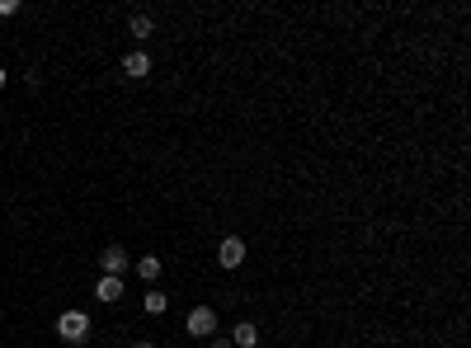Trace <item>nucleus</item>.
I'll return each instance as SVG.
<instances>
[{
    "mask_svg": "<svg viewBox=\"0 0 471 348\" xmlns=\"http://www.w3.org/2000/svg\"><path fill=\"white\" fill-rule=\"evenodd\" d=\"M57 334H62L66 344H85L90 339V316L85 311H62L57 316Z\"/></svg>",
    "mask_w": 471,
    "mask_h": 348,
    "instance_id": "obj_1",
    "label": "nucleus"
},
{
    "mask_svg": "<svg viewBox=\"0 0 471 348\" xmlns=\"http://www.w3.org/2000/svg\"><path fill=\"white\" fill-rule=\"evenodd\" d=\"M188 334H193V339H212V334H217V311H212V306H193V311H188Z\"/></svg>",
    "mask_w": 471,
    "mask_h": 348,
    "instance_id": "obj_2",
    "label": "nucleus"
},
{
    "mask_svg": "<svg viewBox=\"0 0 471 348\" xmlns=\"http://www.w3.org/2000/svg\"><path fill=\"white\" fill-rule=\"evenodd\" d=\"M217 259H221V269H240V264H245V240L226 236V240L217 245Z\"/></svg>",
    "mask_w": 471,
    "mask_h": 348,
    "instance_id": "obj_3",
    "label": "nucleus"
},
{
    "mask_svg": "<svg viewBox=\"0 0 471 348\" xmlns=\"http://www.w3.org/2000/svg\"><path fill=\"white\" fill-rule=\"evenodd\" d=\"M123 76H127V80L151 76V57H146V52H127V57H123Z\"/></svg>",
    "mask_w": 471,
    "mask_h": 348,
    "instance_id": "obj_4",
    "label": "nucleus"
},
{
    "mask_svg": "<svg viewBox=\"0 0 471 348\" xmlns=\"http://www.w3.org/2000/svg\"><path fill=\"white\" fill-rule=\"evenodd\" d=\"M99 264H104V273H109V278H118V273L127 269V250H123V245H109V250H104V259H99Z\"/></svg>",
    "mask_w": 471,
    "mask_h": 348,
    "instance_id": "obj_5",
    "label": "nucleus"
},
{
    "mask_svg": "<svg viewBox=\"0 0 471 348\" xmlns=\"http://www.w3.org/2000/svg\"><path fill=\"white\" fill-rule=\"evenodd\" d=\"M94 297L99 301H123V278H109V273H104V278L94 283Z\"/></svg>",
    "mask_w": 471,
    "mask_h": 348,
    "instance_id": "obj_6",
    "label": "nucleus"
},
{
    "mask_svg": "<svg viewBox=\"0 0 471 348\" xmlns=\"http://www.w3.org/2000/svg\"><path fill=\"white\" fill-rule=\"evenodd\" d=\"M141 306H146V316H165V306H170V297H165L160 287H151V292L141 297Z\"/></svg>",
    "mask_w": 471,
    "mask_h": 348,
    "instance_id": "obj_7",
    "label": "nucleus"
},
{
    "mask_svg": "<svg viewBox=\"0 0 471 348\" xmlns=\"http://www.w3.org/2000/svg\"><path fill=\"white\" fill-rule=\"evenodd\" d=\"M231 344H236V348H254V344H259V330H254L250 320H245V325H236V334H231Z\"/></svg>",
    "mask_w": 471,
    "mask_h": 348,
    "instance_id": "obj_8",
    "label": "nucleus"
},
{
    "mask_svg": "<svg viewBox=\"0 0 471 348\" xmlns=\"http://www.w3.org/2000/svg\"><path fill=\"white\" fill-rule=\"evenodd\" d=\"M127 29H132V38H151L156 24H151V15H132V19H127Z\"/></svg>",
    "mask_w": 471,
    "mask_h": 348,
    "instance_id": "obj_9",
    "label": "nucleus"
},
{
    "mask_svg": "<svg viewBox=\"0 0 471 348\" xmlns=\"http://www.w3.org/2000/svg\"><path fill=\"white\" fill-rule=\"evenodd\" d=\"M137 273L146 278V283H156V278H160V259H156V254H146V259L137 264Z\"/></svg>",
    "mask_w": 471,
    "mask_h": 348,
    "instance_id": "obj_10",
    "label": "nucleus"
},
{
    "mask_svg": "<svg viewBox=\"0 0 471 348\" xmlns=\"http://www.w3.org/2000/svg\"><path fill=\"white\" fill-rule=\"evenodd\" d=\"M207 348H236V344H231V339H217V334H212V344H207Z\"/></svg>",
    "mask_w": 471,
    "mask_h": 348,
    "instance_id": "obj_11",
    "label": "nucleus"
},
{
    "mask_svg": "<svg viewBox=\"0 0 471 348\" xmlns=\"http://www.w3.org/2000/svg\"><path fill=\"white\" fill-rule=\"evenodd\" d=\"M5 80H10V76H5V71H0V90H5Z\"/></svg>",
    "mask_w": 471,
    "mask_h": 348,
    "instance_id": "obj_12",
    "label": "nucleus"
},
{
    "mask_svg": "<svg viewBox=\"0 0 471 348\" xmlns=\"http://www.w3.org/2000/svg\"><path fill=\"white\" fill-rule=\"evenodd\" d=\"M137 348H156V344H146V339H141V344H137Z\"/></svg>",
    "mask_w": 471,
    "mask_h": 348,
    "instance_id": "obj_13",
    "label": "nucleus"
}]
</instances>
